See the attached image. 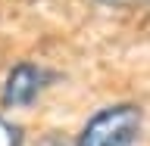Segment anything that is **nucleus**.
Listing matches in <instances>:
<instances>
[{
    "label": "nucleus",
    "mask_w": 150,
    "mask_h": 146,
    "mask_svg": "<svg viewBox=\"0 0 150 146\" xmlns=\"http://www.w3.org/2000/svg\"><path fill=\"white\" fill-rule=\"evenodd\" d=\"M141 137V109L131 103H119L97 112L84 124L78 146H138Z\"/></svg>",
    "instance_id": "obj_1"
},
{
    "label": "nucleus",
    "mask_w": 150,
    "mask_h": 146,
    "mask_svg": "<svg viewBox=\"0 0 150 146\" xmlns=\"http://www.w3.org/2000/svg\"><path fill=\"white\" fill-rule=\"evenodd\" d=\"M47 84H50V72L47 68H41L35 62H22L9 72L6 84H3V103L6 106H25V103H31L44 90Z\"/></svg>",
    "instance_id": "obj_2"
},
{
    "label": "nucleus",
    "mask_w": 150,
    "mask_h": 146,
    "mask_svg": "<svg viewBox=\"0 0 150 146\" xmlns=\"http://www.w3.org/2000/svg\"><path fill=\"white\" fill-rule=\"evenodd\" d=\"M19 143H22V134H19V128L0 118V146H19Z\"/></svg>",
    "instance_id": "obj_3"
},
{
    "label": "nucleus",
    "mask_w": 150,
    "mask_h": 146,
    "mask_svg": "<svg viewBox=\"0 0 150 146\" xmlns=\"http://www.w3.org/2000/svg\"><path fill=\"white\" fill-rule=\"evenodd\" d=\"M106 6H141V3H147V0H100Z\"/></svg>",
    "instance_id": "obj_4"
}]
</instances>
